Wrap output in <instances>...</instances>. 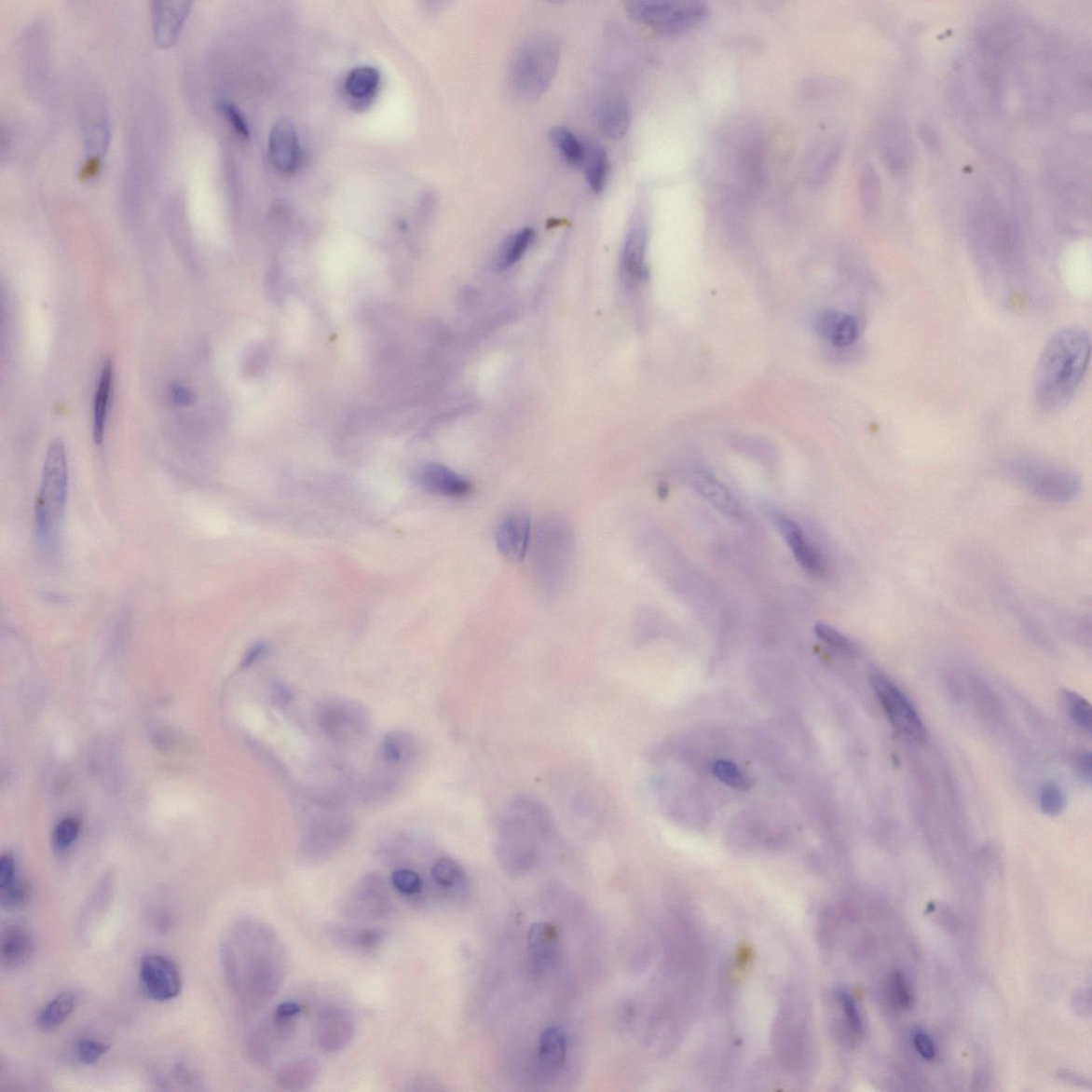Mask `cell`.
I'll list each match as a JSON object with an SVG mask.
<instances>
[{
    "instance_id": "obj_1",
    "label": "cell",
    "mask_w": 1092,
    "mask_h": 1092,
    "mask_svg": "<svg viewBox=\"0 0 1092 1092\" xmlns=\"http://www.w3.org/2000/svg\"><path fill=\"white\" fill-rule=\"evenodd\" d=\"M228 984L250 1008H260L281 989L287 973L284 943L266 921L247 918L228 932L221 949Z\"/></svg>"
},
{
    "instance_id": "obj_2",
    "label": "cell",
    "mask_w": 1092,
    "mask_h": 1092,
    "mask_svg": "<svg viewBox=\"0 0 1092 1092\" xmlns=\"http://www.w3.org/2000/svg\"><path fill=\"white\" fill-rule=\"evenodd\" d=\"M1091 357L1089 332L1072 326L1053 334L1040 354L1035 372V395L1045 411L1064 408L1086 374Z\"/></svg>"
},
{
    "instance_id": "obj_3",
    "label": "cell",
    "mask_w": 1092,
    "mask_h": 1092,
    "mask_svg": "<svg viewBox=\"0 0 1092 1092\" xmlns=\"http://www.w3.org/2000/svg\"><path fill=\"white\" fill-rule=\"evenodd\" d=\"M577 558V537L565 516L545 515L536 529L533 566L539 592L555 599L569 581Z\"/></svg>"
},
{
    "instance_id": "obj_4",
    "label": "cell",
    "mask_w": 1092,
    "mask_h": 1092,
    "mask_svg": "<svg viewBox=\"0 0 1092 1092\" xmlns=\"http://www.w3.org/2000/svg\"><path fill=\"white\" fill-rule=\"evenodd\" d=\"M68 482L66 448L62 439L57 438L48 448L34 509L36 538L48 550L55 549L61 537Z\"/></svg>"
},
{
    "instance_id": "obj_5",
    "label": "cell",
    "mask_w": 1092,
    "mask_h": 1092,
    "mask_svg": "<svg viewBox=\"0 0 1092 1092\" xmlns=\"http://www.w3.org/2000/svg\"><path fill=\"white\" fill-rule=\"evenodd\" d=\"M560 61V46L554 36L538 34L524 42L512 63V83L526 100L541 97L554 81Z\"/></svg>"
},
{
    "instance_id": "obj_6",
    "label": "cell",
    "mask_w": 1092,
    "mask_h": 1092,
    "mask_svg": "<svg viewBox=\"0 0 1092 1092\" xmlns=\"http://www.w3.org/2000/svg\"><path fill=\"white\" fill-rule=\"evenodd\" d=\"M626 12L633 20L656 32L677 34L703 24L710 10L701 2L634 0L626 4Z\"/></svg>"
},
{
    "instance_id": "obj_7",
    "label": "cell",
    "mask_w": 1092,
    "mask_h": 1092,
    "mask_svg": "<svg viewBox=\"0 0 1092 1092\" xmlns=\"http://www.w3.org/2000/svg\"><path fill=\"white\" fill-rule=\"evenodd\" d=\"M1012 471L1024 488L1047 501L1066 504L1080 496V478L1068 470L1046 463L1020 461L1014 464Z\"/></svg>"
},
{
    "instance_id": "obj_8",
    "label": "cell",
    "mask_w": 1092,
    "mask_h": 1092,
    "mask_svg": "<svg viewBox=\"0 0 1092 1092\" xmlns=\"http://www.w3.org/2000/svg\"><path fill=\"white\" fill-rule=\"evenodd\" d=\"M316 721L328 740L338 744H352L364 739L370 729L365 708L353 701L329 699L316 710Z\"/></svg>"
},
{
    "instance_id": "obj_9",
    "label": "cell",
    "mask_w": 1092,
    "mask_h": 1092,
    "mask_svg": "<svg viewBox=\"0 0 1092 1092\" xmlns=\"http://www.w3.org/2000/svg\"><path fill=\"white\" fill-rule=\"evenodd\" d=\"M869 682L891 723L900 733L918 743L926 741V729L916 707L904 691L880 670H873Z\"/></svg>"
},
{
    "instance_id": "obj_10",
    "label": "cell",
    "mask_w": 1092,
    "mask_h": 1092,
    "mask_svg": "<svg viewBox=\"0 0 1092 1092\" xmlns=\"http://www.w3.org/2000/svg\"><path fill=\"white\" fill-rule=\"evenodd\" d=\"M387 882L378 874H366L348 893L343 903L344 916L360 923H374L388 918L392 912Z\"/></svg>"
},
{
    "instance_id": "obj_11",
    "label": "cell",
    "mask_w": 1092,
    "mask_h": 1092,
    "mask_svg": "<svg viewBox=\"0 0 1092 1092\" xmlns=\"http://www.w3.org/2000/svg\"><path fill=\"white\" fill-rule=\"evenodd\" d=\"M296 1021L273 1012L250 1032L247 1040L249 1057L258 1066L270 1064L280 1047L293 1035Z\"/></svg>"
},
{
    "instance_id": "obj_12",
    "label": "cell",
    "mask_w": 1092,
    "mask_h": 1092,
    "mask_svg": "<svg viewBox=\"0 0 1092 1092\" xmlns=\"http://www.w3.org/2000/svg\"><path fill=\"white\" fill-rule=\"evenodd\" d=\"M140 980L147 995L158 1002L171 1001L182 990L179 966L166 956L149 955L140 965Z\"/></svg>"
},
{
    "instance_id": "obj_13",
    "label": "cell",
    "mask_w": 1092,
    "mask_h": 1092,
    "mask_svg": "<svg viewBox=\"0 0 1092 1092\" xmlns=\"http://www.w3.org/2000/svg\"><path fill=\"white\" fill-rule=\"evenodd\" d=\"M354 1021L343 1007L329 1005L317 1017L316 1037L321 1050L328 1055L343 1052L352 1043Z\"/></svg>"
},
{
    "instance_id": "obj_14",
    "label": "cell",
    "mask_w": 1092,
    "mask_h": 1092,
    "mask_svg": "<svg viewBox=\"0 0 1092 1092\" xmlns=\"http://www.w3.org/2000/svg\"><path fill=\"white\" fill-rule=\"evenodd\" d=\"M773 519L780 534L791 549L796 562L813 577H822L826 572L825 559L799 524L784 514H776Z\"/></svg>"
},
{
    "instance_id": "obj_15",
    "label": "cell",
    "mask_w": 1092,
    "mask_h": 1092,
    "mask_svg": "<svg viewBox=\"0 0 1092 1092\" xmlns=\"http://www.w3.org/2000/svg\"><path fill=\"white\" fill-rule=\"evenodd\" d=\"M531 521L526 512H513L500 521L496 531L498 550L509 562L520 563L530 544Z\"/></svg>"
},
{
    "instance_id": "obj_16",
    "label": "cell",
    "mask_w": 1092,
    "mask_h": 1092,
    "mask_svg": "<svg viewBox=\"0 0 1092 1092\" xmlns=\"http://www.w3.org/2000/svg\"><path fill=\"white\" fill-rule=\"evenodd\" d=\"M269 159L279 173L291 174L300 165L301 151L296 130L289 120H280L270 131Z\"/></svg>"
},
{
    "instance_id": "obj_17",
    "label": "cell",
    "mask_w": 1092,
    "mask_h": 1092,
    "mask_svg": "<svg viewBox=\"0 0 1092 1092\" xmlns=\"http://www.w3.org/2000/svg\"><path fill=\"white\" fill-rule=\"evenodd\" d=\"M647 245L648 230L645 220L636 217L626 234L621 257L623 277L631 285L643 283L648 277Z\"/></svg>"
},
{
    "instance_id": "obj_18",
    "label": "cell",
    "mask_w": 1092,
    "mask_h": 1092,
    "mask_svg": "<svg viewBox=\"0 0 1092 1092\" xmlns=\"http://www.w3.org/2000/svg\"><path fill=\"white\" fill-rule=\"evenodd\" d=\"M187 2H159L153 4V33L161 48L171 47L181 34L190 12Z\"/></svg>"
},
{
    "instance_id": "obj_19",
    "label": "cell",
    "mask_w": 1092,
    "mask_h": 1092,
    "mask_svg": "<svg viewBox=\"0 0 1092 1092\" xmlns=\"http://www.w3.org/2000/svg\"><path fill=\"white\" fill-rule=\"evenodd\" d=\"M816 334L837 347H847L857 341L860 334L859 322L851 314L823 309L813 321Z\"/></svg>"
},
{
    "instance_id": "obj_20",
    "label": "cell",
    "mask_w": 1092,
    "mask_h": 1092,
    "mask_svg": "<svg viewBox=\"0 0 1092 1092\" xmlns=\"http://www.w3.org/2000/svg\"><path fill=\"white\" fill-rule=\"evenodd\" d=\"M418 479L426 490L443 497H466L471 488L466 478L438 463L426 464Z\"/></svg>"
},
{
    "instance_id": "obj_21",
    "label": "cell",
    "mask_w": 1092,
    "mask_h": 1092,
    "mask_svg": "<svg viewBox=\"0 0 1092 1092\" xmlns=\"http://www.w3.org/2000/svg\"><path fill=\"white\" fill-rule=\"evenodd\" d=\"M693 488L715 509L729 518H739L741 504L725 485L707 471H698L691 478Z\"/></svg>"
},
{
    "instance_id": "obj_22",
    "label": "cell",
    "mask_w": 1092,
    "mask_h": 1092,
    "mask_svg": "<svg viewBox=\"0 0 1092 1092\" xmlns=\"http://www.w3.org/2000/svg\"><path fill=\"white\" fill-rule=\"evenodd\" d=\"M115 383V365L112 360H107L102 366L100 378L95 392L92 412L93 440L97 445L104 441L110 402H112Z\"/></svg>"
},
{
    "instance_id": "obj_23",
    "label": "cell",
    "mask_w": 1092,
    "mask_h": 1092,
    "mask_svg": "<svg viewBox=\"0 0 1092 1092\" xmlns=\"http://www.w3.org/2000/svg\"><path fill=\"white\" fill-rule=\"evenodd\" d=\"M34 943L31 933L21 925L4 929L0 942V955L5 968L13 970L24 965L32 958Z\"/></svg>"
},
{
    "instance_id": "obj_24",
    "label": "cell",
    "mask_w": 1092,
    "mask_h": 1092,
    "mask_svg": "<svg viewBox=\"0 0 1092 1092\" xmlns=\"http://www.w3.org/2000/svg\"><path fill=\"white\" fill-rule=\"evenodd\" d=\"M329 935L338 947L358 951V953H371L377 949L386 939V932L379 928H363L337 925L329 929Z\"/></svg>"
},
{
    "instance_id": "obj_25",
    "label": "cell",
    "mask_w": 1092,
    "mask_h": 1092,
    "mask_svg": "<svg viewBox=\"0 0 1092 1092\" xmlns=\"http://www.w3.org/2000/svg\"><path fill=\"white\" fill-rule=\"evenodd\" d=\"M631 107L624 98L616 97L603 102L597 114L602 135L610 140L624 138L631 125Z\"/></svg>"
},
{
    "instance_id": "obj_26",
    "label": "cell",
    "mask_w": 1092,
    "mask_h": 1092,
    "mask_svg": "<svg viewBox=\"0 0 1092 1092\" xmlns=\"http://www.w3.org/2000/svg\"><path fill=\"white\" fill-rule=\"evenodd\" d=\"M528 950L539 968H550L555 963L559 953L556 928L546 923L533 925L528 933Z\"/></svg>"
},
{
    "instance_id": "obj_27",
    "label": "cell",
    "mask_w": 1092,
    "mask_h": 1092,
    "mask_svg": "<svg viewBox=\"0 0 1092 1092\" xmlns=\"http://www.w3.org/2000/svg\"><path fill=\"white\" fill-rule=\"evenodd\" d=\"M321 1067L313 1058H297L286 1062L280 1068L276 1082L280 1088L287 1091L307 1090L319 1079Z\"/></svg>"
},
{
    "instance_id": "obj_28",
    "label": "cell",
    "mask_w": 1092,
    "mask_h": 1092,
    "mask_svg": "<svg viewBox=\"0 0 1092 1092\" xmlns=\"http://www.w3.org/2000/svg\"><path fill=\"white\" fill-rule=\"evenodd\" d=\"M883 154L892 171H905L911 162V140L902 125L892 123L884 136Z\"/></svg>"
},
{
    "instance_id": "obj_29",
    "label": "cell",
    "mask_w": 1092,
    "mask_h": 1092,
    "mask_svg": "<svg viewBox=\"0 0 1092 1092\" xmlns=\"http://www.w3.org/2000/svg\"><path fill=\"white\" fill-rule=\"evenodd\" d=\"M582 167L585 169V177L589 188L594 194H601L605 186H607L609 175L607 151L600 143L594 142V140H586L585 157L584 162H582Z\"/></svg>"
},
{
    "instance_id": "obj_30",
    "label": "cell",
    "mask_w": 1092,
    "mask_h": 1092,
    "mask_svg": "<svg viewBox=\"0 0 1092 1092\" xmlns=\"http://www.w3.org/2000/svg\"><path fill=\"white\" fill-rule=\"evenodd\" d=\"M566 1038L559 1028L551 1027L542 1032L538 1044V1058L549 1072L563 1068L566 1060Z\"/></svg>"
},
{
    "instance_id": "obj_31",
    "label": "cell",
    "mask_w": 1092,
    "mask_h": 1092,
    "mask_svg": "<svg viewBox=\"0 0 1092 1092\" xmlns=\"http://www.w3.org/2000/svg\"><path fill=\"white\" fill-rule=\"evenodd\" d=\"M77 1004V996L72 991L59 993L41 1009L36 1017V1027L42 1031H54L68 1019Z\"/></svg>"
},
{
    "instance_id": "obj_32",
    "label": "cell",
    "mask_w": 1092,
    "mask_h": 1092,
    "mask_svg": "<svg viewBox=\"0 0 1092 1092\" xmlns=\"http://www.w3.org/2000/svg\"><path fill=\"white\" fill-rule=\"evenodd\" d=\"M534 239L535 231L531 227H524L522 230L509 236L503 242V245L498 249L496 260H494V267L498 270H506L512 267L526 254Z\"/></svg>"
},
{
    "instance_id": "obj_33",
    "label": "cell",
    "mask_w": 1092,
    "mask_h": 1092,
    "mask_svg": "<svg viewBox=\"0 0 1092 1092\" xmlns=\"http://www.w3.org/2000/svg\"><path fill=\"white\" fill-rule=\"evenodd\" d=\"M416 744L409 734L397 731L389 733L382 741L380 754L388 765H402L415 757Z\"/></svg>"
},
{
    "instance_id": "obj_34",
    "label": "cell",
    "mask_w": 1092,
    "mask_h": 1092,
    "mask_svg": "<svg viewBox=\"0 0 1092 1092\" xmlns=\"http://www.w3.org/2000/svg\"><path fill=\"white\" fill-rule=\"evenodd\" d=\"M553 144L562 155L563 158L574 168L582 167L585 157V142H581L574 132L564 127L554 128L551 131Z\"/></svg>"
},
{
    "instance_id": "obj_35",
    "label": "cell",
    "mask_w": 1092,
    "mask_h": 1092,
    "mask_svg": "<svg viewBox=\"0 0 1092 1092\" xmlns=\"http://www.w3.org/2000/svg\"><path fill=\"white\" fill-rule=\"evenodd\" d=\"M379 72L371 66H361L352 70L346 79V91L354 100H365L377 90Z\"/></svg>"
},
{
    "instance_id": "obj_36",
    "label": "cell",
    "mask_w": 1092,
    "mask_h": 1092,
    "mask_svg": "<svg viewBox=\"0 0 1092 1092\" xmlns=\"http://www.w3.org/2000/svg\"><path fill=\"white\" fill-rule=\"evenodd\" d=\"M432 880L440 888L453 891L460 889L466 881L463 869L458 862L452 858H441L435 861L431 868Z\"/></svg>"
},
{
    "instance_id": "obj_37",
    "label": "cell",
    "mask_w": 1092,
    "mask_h": 1092,
    "mask_svg": "<svg viewBox=\"0 0 1092 1092\" xmlns=\"http://www.w3.org/2000/svg\"><path fill=\"white\" fill-rule=\"evenodd\" d=\"M1062 700L1067 706L1070 717L1075 725L1084 731L1091 733V705L1088 701L1076 692L1066 690L1062 693Z\"/></svg>"
},
{
    "instance_id": "obj_38",
    "label": "cell",
    "mask_w": 1092,
    "mask_h": 1092,
    "mask_svg": "<svg viewBox=\"0 0 1092 1092\" xmlns=\"http://www.w3.org/2000/svg\"><path fill=\"white\" fill-rule=\"evenodd\" d=\"M860 196L863 205L868 211H874L881 201L880 177L873 167L863 170L860 179Z\"/></svg>"
},
{
    "instance_id": "obj_39",
    "label": "cell",
    "mask_w": 1092,
    "mask_h": 1092,
    "mask_svg": "<svg viewBox=\"0 0 1092 1092\" xmlns=\"http://www.w3.org/2000/svg\"><path fill=\"white\" fill-rule=\"evenodd\" d=\"M712 771L716 778L730 787L748 789L751 785L750 780L744 776L739 767L727 759H719L715 762Z\"/></svg>"
},
{
    "instance_id": "obj_40",
    "label": "cell",
    "mask_w": 1092,
    "mask_h": 1092,
    "mask_svg": "<svg viewBox=\"0 0 1092 1092\" xmlns=\"http://www.w3.org/2000/svg\"><path fill=\"white\" fill-rule=\"evenodd\" d=\"M814 632L816 636L824 641L825 644L836 648L839 652L852 654L855 650L853 641L829 624L817 623L814 626Z\"/></svg>"
},
{
    "instance_id": "obj_41",
    "label": "cell",
    "mask_w": 1092,
    "mask_h": 1092,
    "mask_svg": "<svg viewBox=\"0 0 1092 1092\" xmlns=\"http://www.w3.org/2000/svg\"><path fill=\"white\" fill-rule=\"evenodd\" d=\"M393 887L403 895L415 896L423 889V880L415 870L401 868L390 878Z\"/></svg>"
},
{
    "instance_id": "obj_42",
    "label": "cell",
    "mask_w": 1092,
    "mask_h": 1092,
    "mask_svg": "<svg viewBox=\"0 0 1092 1092\" xmlns=\"http://www.w3.org/2000/svg\"><path fill=\"white\" fill-rule=\"evenodd\" d=\"M80 831V824L76 818L63 819L57 825L53 835V844L57 851L62 852L75 842Z\"/></svg>"
},
{
    "instance_id": "obj_43",
    "label": "cell",
    "mask_w": 1092,
    "mask_h": 1092,
    "mask_svg": "<svg viewBox=\"0 0 1092 1092\" xmlns=\"http://www.w3.org/2000/svg\"><path fill=\"white\" fill-rule=\"evenodd\" d=\"M1065 796L1061 789L1053 784L1046 785L1040 792V807L1044 814L1057 816L1065 808Z\"/></svg>"
},
{
    "instance_id": "obj_44",
    "label": "cell",
    "mask_w": 1092,
    "mask_h": 1092,
    "mask_svg": "<svg viewBox=\"0 0 1092 1092\" xmlns=\"http://www.w3.org/2000/svg\"><path fill=\"white\" fill-rule=\"evenodd\" d=\"M109 1046L99 1040L85 1038L79 1040L76 1046L78 1060L84 1065H94L102 1057H104Z\"/></svg>"
},
{
    "instance_id": "obj_45",
    "label": "cell",
    "mask_w": 1092,
    "mask_h": 1092,
    "mask_svg": "<svg viewBox=\"0 0 1092 1092\" xmlns=\"http://www.w3.org/2000/svg\"><path fill=\"white\" fill-rule=\"evenodd\" d=\"M891 989L896 1006L904 1010L912 1008V990L902 972L894 971L892 973Z\"/></svg>"
},
{
    "instance_id": "obj_46",
    "label": "cell",
    "mask_w": 1092,
    "mask_h": 1092,
    "mask_svg": "<svg viewBox=\"0 0 1092 1092\" xmlns=\"http://www.w3.org/2000/svg\"><path fill=\"white\" fill-rule=\"evenodd\" d=\"M29 891L27 885L18 880L9 887L0 889V903L8 909H17L27 903Z\"/></svg>"
},
{
    "instance_id": "obj_47",
    "label": "cell",
    "mask_w": 1092,
    "mask_h": 1092,
    "mask_svg": "<svg viewBox=\"0 0 1092 1092\" xmlns=\"http://www.w3.org/2000/svg\"><path fill=\"white\" fill-rule=\"evenodd\" d=\"M220 110L225 116L228 122L232 124L233 129L238 134L243 138L249 136L248 125L243 119V116L239 112L238 108L230 104V102H221Z\"/></svg>"
},
{
    "instance_id": "obj_48",
    "label": "cell",
    "mask_w": 1092,
    "mask_h": 1092,
    "mask_svg": "<svg viewBox=\"0 0 1092 1092\" xmlns=\"http://www.w3.org/2000/svg\"><path fill=\"white\" fill-rule=\"evenodd\" d=\"M18 880L16 860L9 853L4 854L0 859V889L9 887Z\"/></svg>"
},
{
    "instance_id": "obj_49",
    "label": "cell",
    "mask_w": 1092,
    "mask_h": 1092,
    "mask_svg": "<svg viewBox=\"0 0 1092 1092\" xmlns=\"http://www.w3.org/2000/svg\"><path fill=\"white\" fill-rule=\"evenodd\" d=\"M913 1044L918 1053L926 1060H934L935 1047L931 1037L924 1031H917L913 1036Z\"/></svg>"
},
{
    "instance_id": "obj_50",
    "label": "cell",
    "mask_w": 1092,
    "mask_h": 1092,
    "mask_svg": "<svg viewBox=\"0 0 1092 1092\" xmlns=\"http://www.w3.org/2000/svg\"><path fill=\"white\" fill-rule=\"evenodd\" d=\"M842 999L848 1023H850L852 1031L855 1032V1034H859L861 1031V1020L857 1012V1008H855L850 996L844 995Z\"/></svg>"
},
{
    "instance_id": "obj_51",
    "label": "cell",
    "mask_w": 1092,
    "mask_h": 1092,
    "mask_svg": "<svg viewBox=\"0 0 1092 1092\" xmlns=\"http://www.w3.org/2000/svg\"><path fill=\"white\" fill-rule=\"evenodd\" d=\"M267 651H268V646H267V644H265V643H258V644H255L253 647H251L249 648V651L246 653V655L243 656V659L241 662V667L247 668V667H250L251 665H253V663H255L258 660H261L263 658V656L267 654Z\"/></svg>"
},
{
    "instance_id": "obj_52",
    "label": "cell",
    "mask_w": 1092,
    "mask_h": 1092,
    "mask_svg": "<svg viewBox=\"0 0 1092 1092\" xmlns=\"http://www.w3.org/2000/svg\"><path fill=\"white\" fill-rule=\"evenodd\" d=\"M170 395H171L172 401L176 404L189 405L195 402V394L193 393V390H190L188 388L183 387L181 385L173 386L172 389H170Z\"/></svg>"
},
{
    "instance_id": "obj_53",
    "label": "cell",
    "mask_w": 1092,
    "mask_h": 1092,
    "mask_svg": "<svg viewBox=\"0 0 1092 1092\" xmlns=\"http://www.w3.org/2000/svg\"><path fill=\"white\" fill-rule=\"evenodd\" d=\"M272 699L277 705H286L291 703L292 693L284 685L277 683L273 686Z\"/></svg>"
},
{
    "instance_id": "obj_54",
    "label": "cell",
    "mask_w": 1092,
    "mask_h": 1092,
    "mask_svg": "<svg viewBox=\"0 0 1092 1092\" xmlns=\"http://www.w3.org/2000/svg\"><path fill=\"white\" fill-rule=\"evenodd\" d=\"M1077 767H1079V772L1081 774L1082 779L1084 781H1086L1087 784H1091V754H1090V752H1087V751L1083 752V754L1079 758V761H1077Z\"/></svg>"
},
{
    "instance_id": "obj_55",
    "label": "cell",
    "mask_w": 1092,
    "mask_h": 1092,
    "mask_svg": "<svg viewBox=\"0 0 1092 1092\" xmlns=\"http://www.w3.org/2000/svg\"><path fill=\"white\" fill-rule=\"evenodd\" d=\"M920 130L921 131V138H923L928 145H932L933 147L938 146V136L935 135V132L931 128L921 127Z\"/></svg>"
}]
</instances>
